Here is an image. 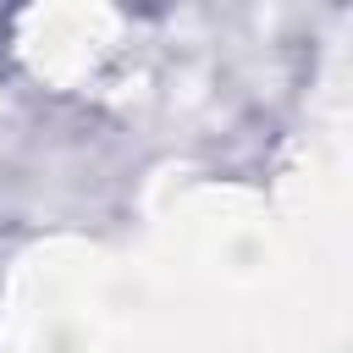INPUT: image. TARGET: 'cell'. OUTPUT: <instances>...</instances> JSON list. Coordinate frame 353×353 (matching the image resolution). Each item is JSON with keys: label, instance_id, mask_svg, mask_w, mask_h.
Segmentation results:
<instances>
[]
</instances>
